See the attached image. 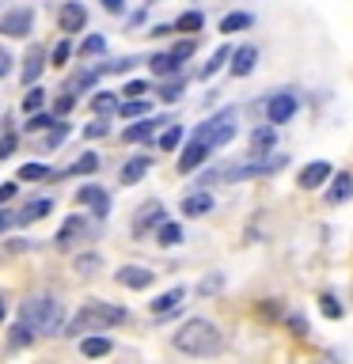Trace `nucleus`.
Listing matches in <instances>:
<instances>
[{
    "mask_svg": "<svg viewBox=\"0 0 353 364\" xmlns=\"http://www.w3.org/2000/svg\"><path fill=\"white\" fill-rule=\"evenodd\" d=\"M171 345L186 356H217L224 349V334L209 319H186L179 330L171 334Z\"/></svg>",
    "mask_w": 353,
    "mask_h": 364,
    "instance_id": "f257e3e1",
    "label": "nucleus"
},
{
    "mask_svg": "<svg viewBox=\"0 0 353 364\" xmlns=\"http://www.w3.org/2000/svg\"><path fill=\"white\" fill-rule=\"evenodd\" d=\"M125 323V308H118V304H107V300H88L80 311H76V319L65 326L69 338H80V334H99V330H110V326Z\"/></svg>",
    "mask_w": 353,
    "mask_h": 364,
    "instance_id": "f03ea898",
    "label": "nucleus"
},
{
    "mask_svg": "<svg viewBox=\"0 0 353 364\" xmlns=\"http://www.w3.org/2000/svg\"><path fill=\"white\" fill-rule=\"evenodd\" d=\"M19 319H27V323L38 330V338H49V334H58L61 323H65V308H61L53 296H31L19 308Z\"/></svg>",
    "mask_w": 353,
    "mask_h": 364,
    "instance_id": "7ed1b4c3",
    "label": "nucleus"
},
{
    "mask_svg": "<svg viewBox=\"0 0 353 364\" xmlns=\"http://www.w3.org/2000/svg\"><path fill=\"white\" fill-rule=\"evenodd\" d=\"M194 141H206L209 148H221V145H228L232 137H236V110H221V114H213L209 121H202L194 133H190Z\"/></svg>",
    "mask_w": 353,
    "mask_h": 364,
    "instance_id": "20e7f679",
    "label": "nucleus"
},
{
    "mask_svg": "<svg viewBox=\"0 0 353 364\" xmlns=\"http://www.w3.org/2000/svg\"><path fill=\"white\" fill-rule=\"evenodd\" d=\"M296 95L293 91H278L273 99H266V121H273V125H285L289 118L296 114Z\"/></svg>",
    "mask_w": 353,
    "mask_h": 364,
    "instance_id": "39448f33",
    "label": "nucleus"
},
{
    "mask_svg": "<svg viewBox=\"0 0 353 364\" xmlns=\"http://www.w3.org/2000/svg\"><path fill=\"white\" fill-rule=\"evenodd\" d=\"M34 27V12L31 8H12L8 16L0 19V34H8V38H27Z\"/></svg>",
    "mask_w": 353,
    "mask_h": 364,
    "instance_id": "423d86ee",
    "label": "nucleus"
},
{
    "mask_svg": "<svg viewBox=\"0 0 353 364\" xmlns=\"http://www.w3.org/2000/svg\"><path fill=\"white\" fill-rule=\"evenodd\" d=\"M209 152H213V148H209L206 141H194V137H190V145L182 148V156H179V171H182V175H190V171H197V167H202V163L209 160Z\"/></svg>",
    "mask_w": 353,
    "mask_h": 364,
    "instance_id": "0eeeda50",
    "label": "nucleus"
},
{
    "mask_svg": "<svg viewBox=\"0 0 353 364\" xmlns=\"http://www.w3.org/2000/svg\"><path fill=\"white\" fill-rule=\"evenodd\" d=\"M84 23H88V8H84V4H76V0H69L65 8L58 12V27H61L65 34L84 31Z\"/></svg>",
    "mask_w": 353,
    "mask_h": 364,
    "instance_id": "6e6552de",
    "label": "nucleus"
},
{
    "mask_svg": "<svg viewBox=\"0 0 353 364\" xmlns=\"http://www.w3.org/2000/svg\"><path fill=\"white\" fill-rule=\"evenodd\" d=\"M164 205H160V202H145V205H141V209H137V220H133V232H148V228H160V224H164Z\"/></svg>",
    "mask_w": 353,
    "mask_h": 364,
    "instance_id": "1a4fd4ad",
    "label": "nucleus"
},
{
    "mask_svg": "<svg viewBox=\"0 0 353 364\" xmlns=\"http://www.w3.org/2000/svg\"><path fill=\"white\" fill-rule=\"evenodd\" d=\"M152 269H145V266H122L114 274V281L118 284H125V289H148V284H152Z\"/></svg>",
    "mask_w": 353,
    "mask_h": 364,
    "instance_id": "9d476101",
    "label": "nucleus"
},
{
    "mask_svg": "<svg viewBox=\"0 0 353 364\" xmlns=\"http://www.w3.org/2000/svg\"><path fill=\"white\" fill-rule=\"evenodd\" d=\"M327 178H330V163L315 160V163H308V167L300 171V178H296V182H300V190H319Z\"/></svg>",
    "mask_w": 353,
    "mask_h": 364,
    "instance_id": "9b49d317",
    "label": "nucleus"
},
{
    "mask_svg": "<svg viewBox=\"0 0 353 364\" xmlns=\"http://www.w3.org/2000/svg\"><path fill=\"white\" fill-rule=\"evenodd\" d=\"M182 296H186V289H182V284H175V289H167V292H164V296L152 300L148 308H152V315H156V319H164V315H171V311L182 304Z\"/></svg>",
    "mask_w": 353,
    "mask_h": 364,
    "instance_id": "f8f14e48",
    "label": "nucleus"
},
{
    "mask_svg": "<svg viewBox=\"0 0 353 364\" xmlns=\"http://www.w3.org/2000/svg\"><path fill=\"white\" fill-rule=\"evenodd\" d=\"M164 121H171V118H145V121H133L130 130L122 133V141H125V145H137V141H148L152 133L160 130V125H164Z\"/></svg>",
    "mask_w": 353,
    "mask_h": 364,
    "instance_id": "ddd939ff",
    "label": "nucleus"
},
{
    "mask_svg": "<svg viewBox=\"0 0 353 364\" xmlns=\"http://www.w3.org/2000/svg\"><path fill=\"white\" fill-rule=\"evenodd\" d=\"M49 209H53V202H49V197H34V202H27L23 209L12 217V224H34V220H42Z\"/></svg>",
    "mask_w": 353,
    "mask_h": 364,
    "instance_id": "4468645a",
    "label": "nucleus"
},
{
    "mask_svg": "<svg viewBox=\"0 0 353 364\" xmlns=\"http://www.w3.org/2000/svg\"><path fill=\"white\" fill-rule=\"evenodd\" d=\"M148 171H152V160H148V156H133V160L122 167V175H118V178H122V186H137Z\"/></svg>",
    "mask_w": 353,
    "mask_h": 364,
    "instance_id": "2eb2a0df",
    "label": "nucleus"
},
{
    "mask_svg": "<svg viewBox=\"0 0 353 364\" xmlns=\"http://www.w3.org/2000/svg\"><path fill=\"white\" fill-rule=\"evenodd\" d=\"M273 141H278V125H263V130L251 133V156H270L273 152Z\"/></svg>",
    "mask_w": 353,
    "mask_h": 364,
    "instance_id": "dca6fc26",
    "label": "nucleus"
},
{
    "mask_svg": "<svg viewBox=\"0 0 353 364\" xmlns=\"http://www.w3.org/2000/svg\"><path fill=\"white\" fill-rule=\"evenodd\" d=\"M182 213H186V217H206V213H213V197H209L206 190L186 194L182 197Z\"/></svg>",
    "mask_w": 353,
    "mask_h": 364,
    "instance_id": "f3484780",
    "label": "nucleus"
},
{
    "mask_svg": "<svg viewBox=\"0 0 353 364\" xmlns=\"http://www.w3.org/2000/svg\"><path fill=\"white\" fill-rule=\"evenodd\" d=\"M255 65H258V49L255 46H243V49L232 53V76H247Z\"/></svg>",
    "mask_w": 353,
    "mask_h": 364,
    "instance_id": "a211bd4d",
    "label": "nucleus"
},
{
    "mask_svg": "<svg viewBox=\"0 0 353 364\" xmlns=\"http://www.w3.org/2000/svg\"><path fill=\"white\" fill-rule=\"evenodd\" d=\"M34 338H38V330H34L27 319H19V323L8 330V349H23V345H31Z\"/></svg>",
    "mask_w": 353,
    "mask_h": 364,
    "instance_id": "6ab92c4d",
    "label": "nucleus"
},
{
    "mask_svg": "<svg viewBox=\"0 0 353 364\" xmlns=\"http://www.w3.org/2000/svg\"><path fill=\"white\" fill-rule=\"evenodd\" d=\"M350 197H353V175L342 171V175H334V186L327 190V202L338 205V202H350Z\"/></svg>",
    "mask_w": 353,
    "mask_h": 364,
    "instance_id": "aec40b11",
    "label": "nucleus"
},
{
    "mask_svg": "<svg viewBox=\"0 0 353 364\" xmlns=\"http://www.w3.org/2000/svg\"><path fill=\"white\" fill-rule=\"evenodd\" d=\"M80 353H84V356H107V353H110V338H103V330L91 334V338L80 341Z\"/></svg>",
    "mask_w": 353,
    "mask_h": 364,
    "instance_id": "412c9836",
    "label": "nucleus"
},
{
    "mask_svg": "<svg viewBox=\"0 0 353 364\" xmlns=\"http://www.w3.org/2000/svg\"><path fill=\"white\" fill-rule=\"evenodd\" d=\"M156 243H160V247H179V243H182V228L175 224V220H164V224L156 228Z\"/></svg>",
    "mask_w": 353,
    "mask_h": 364,
    "instance_id": "4be33fe9",
    "label": "nucleus"
},
{
    "mask_svg": "<svg viewBox=\"0 0 353 364\" xmlns=\"http://www.w3.org/2000/svg\"><path fill=\"white\" fill-rule=\"evenodd\" d=\"M80 232H84V217H69L65 224H61V232H58V239H53V243H58L61 251H65V247H69V243H73Z\"/></svg>",
    "mask_w": 353,
    "mask_h": 364,
    "instance_id": "5701e85b",
    "label": "nucleus"
},
{
    "mask_svg": "<svg viewBox=\"0 0 353 364\" xmlns=\"http://www.w3.org/2000/svg\"><path fill=\"white\" fill-rule=\"evenodd\" d=\"M255 23L251 19V12H232V16L221 19V34H236V31H247V27Z\"/></svg>",
    "mask_w": 353,
    "mask_h": 364,
    "instance_id": "b1692460",
    "label": "nucleus"
},
{
    "mask_svg": "<svg viewBox=\"0 0 353 364\" xmlns=\"http://www.w3.org/2000/svg\"><path fill=\"white\" fill-rule=\"evenodd\" d=\"M148 65H152V73H156V76H171V73H179L182 61H179L175 53H156L152 61H148Z\"/></svg>",
    "mask_w": 353,
    "mask_h": 364,
    "instance_id": "393cba45",
    "label": "nucleus"
},
{
    "mask_svg": "<svg viewBox=\"0 0 353 364\" xmlns=\"http://www.w3.org/2000/svg\"><path fill=\"white\" fill-rule=\"evenodd\" d=\"M42 69H46V53H42V49H34V53L27 57V65H23V84H34L42 76Z\"/></svg>",
    "mask_w": 353,
    "mask_h": 364,
    "instance_id": "a878e982",
    "label": "nucleus"
},
{
    "mask_svg": "<svg viewBox=\"0 0 353 364\" xmlns=\"http://www.w3.org/2000/svg\"><path fill=\"white\" fill-rule=\"evenodd\" d=\"M38 178H53V171L46 163H23L19 167V182H38Z\"/></svg>",
    "mask_w": 353,
    "mask_h": 364,
    "instance_id": "bb28decb",
    "label": "nucleus"
},
{
    "mask_svg": "<svg viewBox=\"0 0 353 364\" xmlns=\"http://www.w3.org/2000/svg\"><path fill=\"white\" fill-rule=\"evenodd\" d=\"M73 266H76V274L91 277V274H99V269H103V258H99V254H80Z\"/></svg>",
    "mask_w": 353,
    "mask_h": 364,
    "instance_id": "cd10ccee",
    "label": "nucleus"
},
{
    "mask_svg": "<svg viewBox=\"0 0 353 364\" xmlns=\"http://www.w3.org/2000/svg\"><path fill=\"white\" fill-rule=\"evenodd\" d=\"M118 114H122V118H145V114H148V103H145V99H125V103L122 106H118Z\"/></svg>",
    "mask_w": 353,
    "mask_h": 364,
    "instance_id": "c85d7f7f",
    "label": "nucleus"
},
{
    "mask_svg": "<svg viewBox=\"0 0 353 364\" xmlns=\"http://www.w3.org/2000/svg\"><path fill=\"white\" fill-rule=\"evenodd\" d=\"M228 57H232V49H228V46H221V49H217V53L206 61V69H202V80H209V76H213L217 69H221L224 61H228Z\"/></svg>",
    "mask_w": 353,
    "mask_h": 364,
    "instance_id": "c756f323",
    "label": "nucleus"
},
{
    "mask_svg": "<svg viewBox=\"0 0 353 364\" xmlns=\"http://www.w3.org/2000/svg\"><path fill=\"white\" fill-rule=\"evenodd\" d=\"M91 110H95V114H110V110H118V99L110 95V91H99V95H91Z\"/></svg>",
    "mask_w": 353,
    "mask_h": 364,
    "instance_id": "7c9ffc66",
    "label": "nucleus"
},
{
    "mask_svg": "<svg viewBox=\"0 0 353 364\" xmlns=\"http://www.w3.org/2000/svg\"><path fill=\"white\" fill-rule=\"evenodd\" d=\"M95 167H99V156H95V152H84L80 160H76L73 167H69V175H91Z\"/></svg>",
    "mask_w": 353,
    "mask_h": 364,
    "instance_id": "2f4dec72",
    "label": "nucleus"
},
{
    "mask_svg": "<svg viewBox=\"0 0 353 364\" xmlns=\"http://www.w3.org/2000/svg\"><path fill=\"white\" fill-rule=\"evenodd\" d=\"M179 145H182V125H167L164 137H160V148H164V152H175Z\"/></svg>",
    "mask_w": 353,
    "mask_h": 364,
    "instance_id": "473e14b6",
    "label": "nucleus"
},
{
    "mask_svg": "<svg viewBox=\"0 0 353 364\" xmlns=\"http://www.w3.org/2000/svg\"><path fill=\"white\" fill-rule=\"evenodd\" d=\"M42 103H46V91H42V88H34V84H31V91L23 95V114H34Z\"/></svg>",
    "mask_w": 353,
    "mask_h": 364,
    "instance_id": "72a5a7b5",
    "label": "nucleus"
},
{
    "mask_svg": "<svg viewBox=\"0 0 353 364\" xmlns=\"http://www.w3.org/2000/svg\"><path fill=\"white\" fill-rule=\"evenodd\" d=\"M58 125V114H31V121H27V130H53Z\"/></svg>",
    "mask_w": 353,
    "mask_h": 364,
    "instance_id": "f704fd0d",
    "label": "nucleus"
},
{
    "mask_svg": "<svg viewBox=\"0 0 353 364\" xmlns=\"http://www.w3.org/2000/svg\"><path fill=\"white\" fill-rule=\"evenodd\" d=\"M202 12H186V16H179V23H175V31H202Z\"/></svg>",
    "mask_w": 353,
    "mask_h": 364,
    "instance_id": "c9c22d12",
    "label": "nucleus"
},
{
    "mask_svg": "<svg viewBox=\"0 0 353 364\" xmlns=\"http://www.w3.org/2000/svg\"><path fill=\"white\" fill-rule=\"evenodd\" d=\"M103 49H107V38H103V34H88V38H84V46H80V53L91 57V53H103Z\"/></svg>",
    "mask_w": 353,
    "mask_h": 364,
    "instance_id": "e433bc0d",
    "label": "nucleus"
},
{
    "mask_svg": "<svg viewBox=\"0 0 353 364\" xmlns=\"http://www.w3.org/2000/svg\"><path fill=\"white\" fill-rule=\"evenodd\" d=\"M182 88H186V84H182V80H171V84H164V88H160V99H164V103H179Z\"/></svg>",
    "mask_w": 353,
    "mask_h": 364,
    "instance_id": "4c0bfd02",
    "label": "nucleus"
},
{
    "mask_svg": "<svg viewBox=\"0 0 353 364\" xmlns=\"http://www.w3.org/2000/svg\"><path fill=\"white\" fill-rule=\"evenodd\" d=\"M69 57H73V42H58V46H53V53H49V61H53V65H65Z\"/></svg>",
    "mask_w": 353,
    "mask_h": 364,
    "instance_id": "58836bf2",
    "label": "nucleus"
},
{
    "mask_svg": "<svg viewBox=\"0 0 353 364\" xmlns=\"http://www.w3.org/2000/svg\"><path fill=\"white\" fill-rule=\"evenodd\" d=\"M99 197H103V190H99V186H80V190H76V202H80V205H95Z\"/></svg>",
    "mask_w": 353,
    "mask_h": 364,
    "instance_id": "ea45409f",
    "label": "nucleus"
},
{
    "mask_svg": "<svg viewBox=\"0 0 353 364\" xmlns=\"http://www.w3.org/2000/svg\"><path fill=\"white\" fill-rule=\"evenodd\" d=\"M281 311L285 308H281L278 300H263V304H258V315L263 319H281Z\"/></svg>",
    "mask_w": 353,
    "mask_h": 364,
    "instance_id": "a19ab883",
    "label": "nucleus"
},
{
    "mask_svg": "<svg viewBox=\"0 0 353 364\" xmlns=\"http://www.w3.org/2000/svg\"><path fill=\"white\" fill-rule=\"evenodd\" d=\"M319 304H323V315H327V319H342V308H338L334 296H323Z\"/></svg>",
    "mask_w": 353,
    "mask_h": 364,
    "instance_id": "79ce46f5",
    "label": "nucleus"
},
{
    "mask_svg": "<svg viewBox=\"0 0 353 364\" xmlns=\"http://www.w3.org/2000/svg\"><path fill=\"white\" fill-rule=\"evenodd\" d=\"M65 137H69V125H65V121H58V125L49 130V148H58V145H61V141H65Z\"/></svg>",
    "mask_w": 353,
    "mask_h": 364,
    "instance_id": "37998d69",
    "label": "nucleus"
},
{
    "mask_svg": "<svg viewBox=\"0 0 353 364\" xmlns=\"http://www.w3.org/2000/svg\"><path fill=\"white\" fill-rule=\"evenodd\" d=\"M122 91H125V99H137V95H145V91H148V84L145 80H130Z\"/></svg>",
    "mask_w": 353,
    "mask_h": 364,
    "instance_id": "c03bdc74",
    "label": "nucleus"
},
{
    "mask_svg": "<svg viewBox=\"0 0 353 364\" xmlns=\"http://www.w3.org/2000/svg\"><path fill=\"white\" fill-rule=\"evenodd\" d=\"M107 133H110L107 121H91L88 130H84V137H107Z\"/></svg>",
    "mask_w": 353,
    "mask_h": 364,
    "instance_id": "a18cd8bd",
    "label": "nucleus"
},
{
    "mask_svg": "<svg viewBox=\"0 0 353 364\" xmlns=\"http://www.w3.org/2000/svg\"><path fill=\"white\" fill-rule=\"evenodd\" d=\"M194 46H197V42H194V38H186V42H179V46H175V49H171V53H175V57H179V61H186V57H190V53H194Z\"/></svg>",
    "mask_w": 353,
    "mask_h": 364,
    "instance_id": "49530a36",
    "label": "nucleus"
},
{
    "mask_svg": "<svg viewBox=\"0 0 353 364\" xmlns=\"http://www.w3.org/2000/svg\"><path fill=\"white\" fill-rule=\"evenodd\" d=\"M12 152H16V137L8 133V137H0V160H8Z\"/></svg>",
    "mask_w": 353,
    "mask_h": 364,
    "instance_id": "de8ad7c7",
    "label": "nucleus"
},
{
    "mask_svg": "<svg viewBox=\"0 0 353 364\" xmlns=\"http://www.w3.org/2000/svg\"><path fill=\"white\" fill-rule=\"evenodd\" d=\"M16 190H19V182H4V186H0V205L12 202V197H16Z\"/></svg>",
    "mask_w": 353,
    "mask_h": 364,
    "instance_id": "09e8293b",
    "label": "nucleus"
},
{
    "mask_svg": "<svg viewBox=\"0 0 353 364\" xmlns=\"http://www.w3.org/2000/svg\"><path fill=\"white\" fill-rule=\"evenodd\" d=\"M12 73V53L8 49H0V76H8Z\"/></svg>",
    "mask_w": 353,
    "mask_h": 364,
    "instance_id": "8fccbe9b",
    "label": "nucleus"
},
{
    "mask_svg": "<svg viewBox=\"0 0 353 364\" xmlns=\"http://www.w3.org/2000/svg\"><path fill=\"white\" fill-rule=\"evenodd\" d=\"M221 284H224V277L217 274V277H209V281H202V292H217Z\"/></svg>",
    "mask_w": 353,
    "mask_h": 364,
    "instance_id": "3c124183",
    "label": "nucleus"
},
{
    "mask_svg": "<svg viewBox=\"0 0 353 364\" xmlns=\"http://www.w3.org/2000/svg\"><path fill=\"white\" fill-rule=\"evenodd\" d=\"M103 8H107V12H114V16H118V12L125 8V0H103Z\"/></svg>",
    "mask_w": 353,
    "mask_h": 364,
    "instance_id": "603ef678",
    "label": "nucleus"
},
{
    "mask_svg": "<svg viewBox=\"0 0 353 364\" xmlns=\"http://www.w3.org/2000/svg\"><path fill=\"white\" fill-rule=\"evenodd\" d=\"M12 224V217H8V213H0V228H8Z\"/></svg>",
    "mask_w": 353,
    "mask_h": 364,
    "instance_id": "864d4df0",
    "label": "nucleus"
},
{
    "mask_svg": "<svg viewBox=\"0 0 353 364\" xmlns=\"http://www.w3.org/2000/svg\"><path fill=\"white\" fill-rule=\"evenodd\" d=\"M0 323H4V300H0Z\"/></svg>",
    "mask_w": 353,
    "mask_h": 364,
    "instance_id": "5fc2aeb1",
    "label": "nucleus"
}]
</instances>
